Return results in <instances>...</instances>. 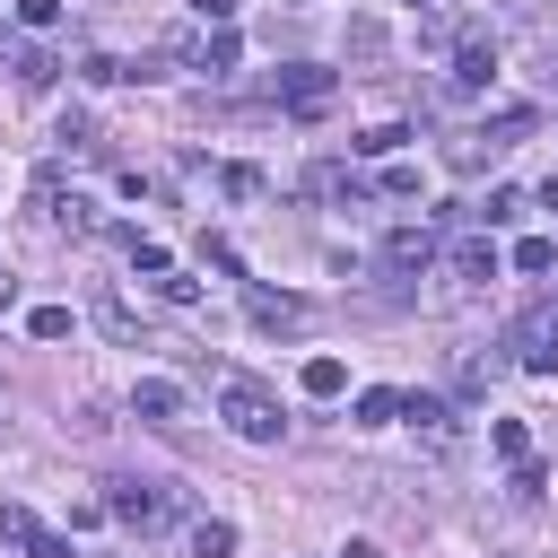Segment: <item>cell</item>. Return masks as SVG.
I'll return each instance as SVG.
<instances>
[{
	"mask_svg": "<svg viewBox=\"0 0 558 558\" xmlns=\"http://www.w3.org/2000/svg\"><path fill=\"white\" fill-rule=\"evenodd\" d=\"M218 418H227L244 445H279V436H288L279 392H270V384H253V375H218Z\"/></svg>",
	"mask_w": 558,
	"mask_h": 558,
	"instance_id": "cell-1",
	"label": "cell"
},
{
	"mask_svg": "<svg viewBox=\"0 0 558 558\" xmlns=\"http://www.w3.org/2000/svg\"><path fill=\"white\" fill-rule=\"evenodd\" d=\"M514 140H532V105H506V113H488L480 131H462V140L445 148V166H453V174H480V166H497Z\"/></svg>",
	"mask_w": 558,
	"mask_h": 558,
	"instance_id": "cell-2",
	"label": "cell"
},
{
	"mask_svg": "<svg viewBox=\"0 0 558 558\" xmlns=\"http://www.w3.org/2000/svg\"><path fill=\"white\" fill-rule=\"evenodd\" d=\"M270 96H279V113H296V122H323V113L340 105V70H323V61H288V70L270 78Z\"/></svg>",
	"mask_w": 558,
	"mask_h": 558,
	"instance_id": "cell-3",
	"label": "cell"
},
{
	"mask_svg": "<svg viewBox=\"0 0 558 558\" xmlns=\"http://www.w3.org/2000/svg\"><path fill=\"white\" fill-rule=\"evenodd\" d=\"M35 218H44L52 235H96V227H105L87 192H61V166H44V174H35Z\"/></svg>",
	"mask_w": 558,
	"mask_h": 558,
	"instance_id": "cell-4",
	"label": "cell"
},
{
	"mask_svg": "<svg viewBox=\"0 0 558 558\" xmlns=\"http://www.w3.org/2000/svg\"><path fill=\"white\" fill-rule=\"evenodd\" d=\"M506 349H514L523 375H558V305H523L514 331H506Z\"/></svg>",
	"mask_w": 558,
	"mask_h": 558,
	"instance_id": "cell-5",
	"label": "cell"
},
{
	"mask_svg": "<svg viewBox=\"0 0 558 558\" xmlns=\"http://www.w3.org/2000/svg\"><path fill=\"white\" fill-rule=\"evenodd\" d=\"M105 514L131 523V532H157V523L174 514V488H166V480H113V488H105Z\"/></svg>",
	"mask_w": 558,
	"mask_h": 558,
	"instance_id": "cell-6",
	"label": "cell"
},
{
	"mask_svg": "<svg viewBox=\"0 0 558 558\" xmlns=\"http://www.w3.org/2000/svg\"><path fill=\"white\" fill-rule=\"evenodd\" d=\"M166 52H174L183 70L227 78V70H235V26H174V35H166Z\"/></svg>",
	"mask_w": 558,
	"mask_h": 558,
	"instance_id": "cell-7",
	"label": "cell"
},
{
	"mask_svg": "<svg viewBox=\"0 0 558 558\" xmlns=\"http://www.w3.org/2000/svg\"><path fill=\"white\" fill-rule=\"evenodd\" d=\"M488 78H497V35H488V26H471V35L453 44V70H445V87H453V96H480Z\"/></svg>",
	"mask_w": 558,
	"mask_h": 558,
	"instance_id": "cell-8",
	"label": "cell"
},
{
	"mask_svg": "<svg viewBox=\"0 0 558 558\" xmlns=\"http://www.w3.org/2000/svg\"><path fill=\"white\" fill-rule=\"evenodd\" d=\"M401 418H410V436H418L427 453H453V436H462V427H453V401H445V392H401Z\"/></svg>",
	"mask_w": 558,
	"mask_h": 558,
	"instance_id": "cell-9",
	"label": "cell"
},
{
	"mask_svg": "<svg viewBox=\"0 0 558 558\" xmlns=\"http://www.w3.org/2000/svg\"><path fill=\"white\" fill-rule=\"evenodd\" d=\"M427 262H445V235H436V227H392V235H384V270H392V279H418Z\"/></svg>",
	"mask_w": 558,
	"mask_h": 558,
	"instance_id": "cell-10",
	"label": "cell"
},
{
	"mask_svg": "<svg viewBox=\"0 0 558 558\" xmlns=\"http://www.w3.org/2000/svg\"><path fill=\"white\" fill-rule=\"evenodd\" d=\"M96 323H105V340H122V349H148V305H140V296L105 288V296H96Z\"/></svg>",
	"mask_w": 558,
	"mask_h": 558,
	"instance_id": "cell-11",
	"label": "cell"
},
{
	"mask_svg": "<svg viewBox=\"0 0 558 558\" xmlns=\"http://www.w3.org/2000/svg\"><path fill=\"white\" fill-rule=\"evenodd\" d=\"M0 541L26 549V558H70V532H44L26 506H0Z\"/></svg>",
	"mask_w": 558,
	"mask_h": 558,
	"instance_id": "cell-12",
	"label": "cell"
},
{
	"mask_svg": "<svg viewBox=\"0 0 558 558\" xmlns=\"http://www.w3.org/2000/svg\"><path fill=\"white\" fill-rule=\"evenodd\" d=\"M131 418L174 427V418H183V384H174V375H140V384H131Z\"/></svg>",
	"mask_w": 558,
	"mask_h": 558,
	"instance_id": "cell-13",
	"label": "cell"
},
{
	"mask_svg": "<svg viewBox=\"0 0 558 558\" xmlns=\"http://www.w3.org/2000/svg\"><path fill=\"white\" fill-rule=\"evenodd\" d=\"M244 314L262 331H305V296H279V288H244Z\"/></svg>",
	"mask_w": 558,
	"mask_h": 558,
	"instance_id": "cell-14",
	"label": "cell"
},
{
	"mask_svg": "<svg viewBox=\"0 0 558 558\" xmlns=\"http://www.w3.org/2000/svg\"><path fill=\"white\" fill-rule=\"evenodd\" d=\"M305 192H314V201H357V166H349V157H314V166H305Z\"/></svg>",
	"mask_w": 558,
	"mask_h": 558,
	"instance_id": "cell-15",
	"label": "cell"
},
{
	"mask_svg": "<svg viewBox=\"0 0 558 558\" xmlns=\"http://www.w3.org/2000/svg\"><path fill=\"white\" fill-rule=\"evenodd\" d=\"M445 262H453V279H497V244H488V227H480V235H453Z\"/></svg>",
	"mask_w": 558,
	"mask_h": 558,
	"instance_id": "cell-16",
	"label": "cell"
},
{
	"mask_svg": "<svg viewBox=\"0 0 558 558\" xmlns=\"http://www.w3.org/2000/svg\"><path fill=\"white\" fill-rule=\"evenodd\" d=\"M52 70H61V61H52L44 44H9V78H17V87H52Z\"/></svg>",
	"mask_w": 558,
	"mask_h": 558,
	"instance_id": "cell-17",
	"label": "cell"
},
{
	"mask_svg": "<svg viewBox=\"0 0 558 558\" xmlns=\"http://www.w3.org/2000/svg\"><path fill=\"white\" fill-rule=\"evenodd\" d=\"M296 384H305L314 401H340V392H349V366H340V357H305V375H296Z\"/></svg>",
	"mask_w": 558,
	"mask_h": 558,
	"instance_id": "cell-18",
	"label": "cell"
},
{
	"mask_svg": "<svg viewBox=\"0 0 558 558\" xmlns=\"http://www.w3.org/2000/svg\"><path fill=\"white\" fill-rule=\"evenodd\" d=\"M192 558H235V523L201 514V523H192Z\"/></svg>",
	"mask_w": 558,
	"mask_h": 558,
	"instance_id": "cell-19",
	"label": "cell"
},
{
	"mask_svg": "<svg viewBox=\"0 0 558 558\" xmlns=\"http://www.w3.org/2000/svg\"><path fill=\"white\" fill-rule=\"evenodd\" d=\"M401 140H410V122H366V131H357L349 148H357V157H392Z\"/></svg>",
	"mask_w": 558,
	"mask_h": 558,
	"instance_id": "cell-20",
	"label": "cell"
},
{
	"mask_svg": "<svg viewBox=\"0 0 558 558\" xmlns=\"http://www.w3.org/2000/svg\"><path fill=\"white\" fill-rule=\"evenodd\" d=\"M392 418H401V392H384V384L357 392V427H392Z\"/></svg>",
	"mask_w": 558,
	"mask_h": 558,
	"instance_id": "cell-21",
	"label": "cell"
},
{
	"mask_svg": "<svg viewBox=\"0 0 558 558\" xmlns=\"http://www.w3.org/2000/svg\"><path fill=\"white\" fill-rule=\"evenodd\" d=\"M488 445H497L506 462H532V436H523V418H488Z\"/></svg>",
	"mask_w": 558,
	"mask_h": 558,
	"instance_id": "cell-22",
	"label": "cell"
},
{
	"mask_svg": "<svg viewBox=\"0 0 558 558\" xmlns=\"http://www.w3.org/2000/svg\"><path fill=\"white\" fill-rule=\"evenodd\" d=\"M61 17H70V0H17V26H26V35H52Z\"/></svg>",
	"mask_w": 558,
	"mask_h": 558,
	"instance_id": "cell-23",
	"label": "cell"
},
{
	"mask_svg": "<svg viewBox=\"0 0 558 558\" xmlns=\"http://www.w3.org/2000/svg\"><path fill=\"white\" fill-rule=\"evenodd\" d=\"M514 270H558V235H523L514 244Z\"/></svg>",
	"mask_w": 558,
	"mask_h": 558,
	"instance_id": "cell-24",
	"label": "cell"
},
{
	"mask_svg": "<svg viewBox=\"0 0 558 558\" xmlns=\"http://www.w3.org/2000/svg\"><path fill=\"white\" fill-rule=\"evenodd\" d=\"M52 140H61L70 157H87V148H96V122H87V113H61V131H52Z\"/></svg>",
	"mask_w": 558,
	"mask_h": 558,
	"instance_id": "cell-25",
	"label": "cell"
},
{
	"mask_svg": "<svg viewBox=\"0 0 558 558\" xmlns=\"http://www.w3.org/2000/svg\"><path fill=\"white\" fill-rule=\"evenodd\" d=\"M514 209H523V192H506V183H497V192H488V201H480V209H471V218H480V227H506V218H514Z\"/></svg>",
	"mask_w": 558,
	"mask_h": 558,
	"instance_id": "cell-26",
	"label": "cell"
},
{
	"mask_svg": "<svg viewBox=\"0 0 558 558\" xmlns=\"http://www.w3.org/2000/svg\"><path fill=\"white\" fill-rule=\"evenodd\" d=\"M26 331H35V340H70V305H35Z\"/></svg>",
	"mask_w": 558,
	"mask_h": 558,
	"instance_id": "cell-27",
	"label": "cell"
},
{
	"mask_svg": "<svg viewBox=\"0 0 558 558\" xmlns=\"http://www.w3.org/2000/svg\"><path fill=\"white\" fill-rule=\"evenodd\" d=\"M349 52L375 61V52H384V26H375V17H349Z\"/></svg>",
	"mask_w": 558,
	"mask_h": 558,
	"instance_id": "cell-28",
	"label": "cell"
},
{
	"mask_svg": "<svg viewBox=\"0 0 558 558\" xmlns=\"http://www.w3.org/2000/svg\"><path fill=\"white\" fill-rule=\"evenodd\" d=\"M514 497L541 506V497H549V471H541V462H514Z\"/></svg>",
	"mask_w": 558,
	"mask_h": 558,
	"instance_id": "cell-29",
	"label": "cell"
},
{
	"mask_svg": "<svg viewBox=\"0 0 558 558\" xmlns=\"http://www.w3.org/2000/svg\"><path fill=\"white\" fill-rule=\"evenodd\" d=\"M227 192H235V201H262V192H270V183H262V174H253V166H227Z\"/></svg>",
	"mask_w": 558,
	"mask_h": 558,
	"instance_id": "cell-30",
	"label": "cell"
},
{
	"mask_svg": "<svg viewBox=\"0 0 558 558\" xmlns=\"http://www.w3.org/2000/svg\"><path fill=\"white\" fill-rule=\"evenodd\" d=\"M192 17H201V26H227V17H235V0H192Z\"/></svg>",
	"mask_w": 558,
	"mask_h": 558,
	"instance_id": "cell-31",
	"label": "cell"
},
{
	"mask_svg": "<svg viewBox=\"0 0 558 558\" xmlns=\"http://www.w3.org/2000/svg\"><path fill=\"white\" fill-rule=\"evenodd\" d=\"M340 558H384V549H375V541H349V549H340Z\"/></svg>",
	"mask_w": 558,
	"mask_h": 558,
	"instance_id": "cell-32",
	"label": "cell"
},
{
	"mask_svg": "<svg viewBox=\"0 0 558 558\" xmlns=\"http://www.w3.org/2000/svg\"><path fill=\"white\" fill-rule=\"evenodd\" d=\"M9 296H17V270H9V262H0V305H9Z\"/></svg>",
	"mask_w": 558,
	"mask_h": 558,
	"instance_id": "cell-33",
	"label": "cell"
},
{
	"mask_svg": "<svg viewBox=\"0 0 558 558\" xmlns=\"http://www.w3.org/2000/svg\"><path fill=\"white\" fill-rule=\"evenodd\" d=\"M541 209H558V174H549V192H541Z\"/></svg>",
	"mask_w": 558,
	"mask_h": 558,
	"instance_id": "cell-34",
	"label": "cell"
},
{
	"mask_svg": "<svg viewBox=\"0 0 558 558\" xmlns=\"http://www.w3.org/2000/svg\"><path fill=\"white\" fill-rule=\"evenodd\" d=\"M0 427H9V392H0Z\"/></svg>",
	"mask_w": 558,
	"mask_h": 558,
	"instance_id": "cell-35",
	"label": "cell"
},
{
	"mask_svg": "<svg viewBox=\"0 0 558 558\" xmlns=\"http://www.w3.org/2000/svg\"><path fill=\"white\" fill-rule=\"evenodd\" d=\"M410 9H427V0H410Z\"/></svg>",
	"mask_w": 558,
	"mask_h": 558,
	"instance_id": "cell-36",
	"label": "cell"
},
{
	"mask_svg": "<svg viewBox=\"0 0 558 558\" xmlns=\"http://www.w3.org/2000/svg\"><path fill=\"white\" fill-rule=\"evenodd\" d=\"M288 9H305V0H288Z\"/></svg>",
	"mask_w": 558,
	"mask_h": 558,
	"instance_id": "cell-37",
	"label": "cell"
}]
</instances>
